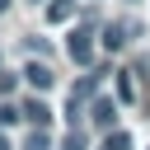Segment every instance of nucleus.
<instances>
[{
    "instance_id": "1",
    "label": "nucleus",
    "mask_w": 150,
    "mask_h": 150,
    "mask_svg": "<svg viewBox=\"0 0 150 150\" xmlns=\"http://www.w3.org/2000/svg\"><path fill=\"white\" fill-rule=\"evenodd\" d=\"M66 52H70V61H75V66H89V61H94V42H89V33H84V28H80V33H70Z\"/></svg>"
},
{
    "instance_id": "2",
    "label": "nucleus",
    "mask_w": 150,
    "mask_h": 150,
    "mask_svg": "<svg viewBox=\"0 0 150 150\" xmlns=\"http://www.w3.org/2000/svg\"><path fill=\"white\" fill-rule=\"evenodd\" d=\"M23 117H28L33 127H47V122H52V108H47L42 98H28V103H23Z\"/></svg>"
},
{
    "instance_id": "3",
    "label": "nucleus",
    "mask_w": 150,
    "mask_h": 150,
    "mask_svg": "<svg viewBox=\"0 0 150 150\" xmlns=\"http://www.w3.org/2000/svg\"><path fill=\"white\" fill-rule=\"evenodd\" d=\"M23 75H28V84H33V89H52V70H47V66H38V61H33Z\"/></svg>"
},
{
    "instance_id": "4",
    "label": "nucleus",
    "mask_w": 150,
    "mask_h": 150,
    "mask_svg": "<svg viewBox=\"0 0 150 150\" xmlns=\"http://www.w3.org/2000/svg\"><path fill=\"white\" fill-rule=\"evenodd\" d=\"M98 42H103V47H108V52H117V47H122V42H127V38H122V23H108V28H103V38H98Z\"/></svg>"
},
{
    "instance_id": "5",
    "label": "nucleus",
    "mask_w": 150,
    "mask_h": 150,
    "mask_svg": "<svg viewBox=\"0 0 150 150\" xmlns=\"http://www.w3.org/2000/svg\"><path fill=\"white\" fill-rule=\"evenodd\" d=\"M112 117H117V108H112L108 98H98V103H94V122H98V127H112Z\"/></svg>"
},
{
    "instance_id": "6",
    "label": "nucleus",
    "mask_w": 150,
    "mask_h": 150,
    "mask_svg": "<svg viewBox=\"0 0 150 150\" xmlns=\"http://www.w3.org/2000/svg\"><path fill=\"white\" fill-rule=\"evenodd\" d=\"M117 98H122V103H131V98H136V84H131V75H117Z\"/></svg>"
},
{
    "instance_id": "7",
    "label": "nucleus",
    "mask_w": 150,
    "mask_h": 150,
    "mask_svg": "<svg viewBox=\"0 0 150 150\" xmlns=\"http://www.w3.org/2000/svg\"><path fill=\"white\" fill-rule=\"evenodd\" d=\"M47 19H56V23L70 19V0H52V5H47Z\"/></svg>"
},
{
    "instance_id": "8",
    "label": "nucleus",
    "mask_w": 150,
    "mask_h": 150,
    "mask_svg": "<svg viewBox=\"0 0 150 150\" xmlns=\"http://www.w3.org/2000/svg\"><path fill=\"white\" fill-rule=\"evenodd\" d=\"M23 117V108H14V103H0V127H14Z\"/></svg>"
},
{
    "instance_id": "9",
    "label": "nucleus",
    "mask_w": 150,
    "mask_h": 150,
    "mask_svg": "<svg viewBox=\"0 0 150 150\" xmlns=\"http://www.w3.org/2000/svg\"><path fill=\"white\" fill-rule=\"evenodd\" d=\"M108 150H131V136H127V131H112V136H108Z\"/></svg>"
},
{
    "instance_id": "10",
    "label": "nucleus",
    "mask_w": 150,
    "mask_h": 150,
    "mask_svg": "<svg viewBox=\"0 0 150 150\" xmlns=\"http://www.w3.org/2000/svg\"><path fill=\"white\" fill-rule=\"evenodd\" d=\"M61 150H84V131H80V127H75V131H70V136H66V141H61Z\"/></svg>"
},
{
    "instance_id": "11",
    "label": "nucleus",
    "mask_w": 150,
    "mask_h": 150,
    "mask_svg": "<svg viewBox=\"0 0 150 150\" xmlns=\"http://www.w3.org/2000/svg\"><path fill=\"white\" fill-rule=\"evenodd\" d=\"M9 89H14V75H5V70H0V94H9Z\"/></svg>"
},
{
    "instance_id": "12",
    "label": "nucleus",
    "mask_w": 150,
    "mask_h": 150,
    "mask_svg": "<svg viewBox=\"0 0 150 150\" xmlns=\"http://www.w3.org/2000/svg\"><path fill=\"white\" fill-rule=\"evenodd\" d=\"M0 150H9V141H5V131H0Z\"/></svg>"
},
{
    "instance_id": "13",
    "label": "nucleus",
    "mask_w": 150,
    "mask_h": 150,
    "mask_svg": "<svg viewBox=\"0 0 150 150\" xmlns=\"http://www.w3.org/2000/svg\"><path fill=\"white\" fill-rule=\"evenodd\" d=\"M5 9H9V0H0V14H5Z\"/></svg>"
},
{
    "instance_id": "14",
    "label": "nucleus",
    "mask_w": 150,
    "mask_h": 150,
    "mask_svg": "<svg viewBox=\"0 0 150 150\" xmlns=\"http://www.w3.org/2000/svg\"><path fill=\"white\" fill-rule=\"evenodd\" d=\"M33 5H42V0H33Z\"/></svg>"
},
{
    "instance_id": "15",
    "label": "nucleus",
    "mask_w": 150,
    "mask_h": 150,
    "mask_svg": "<svg viewBox=\"0 0 150 150\" xmlns=\"http://www.w3.org/2000/svg\"><path fill=\"white\" fill-rule=\"evenodd\" d=\"M103 150H108V145H103Z\"/></svg>"
}]
</instances>
